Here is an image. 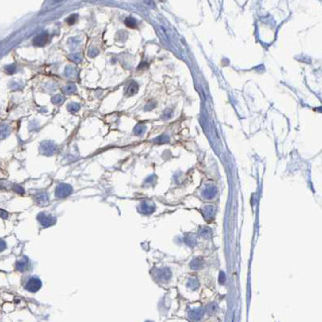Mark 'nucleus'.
Wrapping results in <instances>:
<instances>
[{
  "label": "nucleus",
  "mask_w": 322,
  "mask_h": 322,
  "mask_svg": "<svg viewBox=\"0 0 322 322\" xmlns=\"http://www.w3.org/2000/svg\"><path fill=\"white\" fill-rule=\"evenodd\" d=\"M71 191H72V188L71 186L63 183V184H59L57 187L56 195H57V197H59V198H64V197H67V195H70Z\"/></svg>",
  "instance_id": "f257e3e1"
},
{
  "label": "nucleus",
  "mask_w": 322,
  "mask_h": 322,
  "mask_svg": "<svg viewBox=\"0 0 322 322\" xmlns=\"http://www.w3.org/2000/svg\"><path fill=\"white\" fill-rule=\"evenodd\" d=\"M49 40H50V36L47 33H44V34H41V35L34 38L33 44L35 46H40V47L45 46L47 43L49 42Z\"/></svg>",
  "instance_id": "f03ea898"
},
{
  "label": "nucleus",
  "mask_w": 322,
  "mask_h": 322,
  "mask_svg": "<svg viewBox=\"0 0 322 322\" xmlns=\"http://www.w3.org/2000/svg\"><path fill=\"white\" fill-rule=\"evenodd\" d=\"M41 151L45 155H52L55 152V145L53 142H44L41 146Z\"/></svg>",
  "instance_id": "7ed1b4c3"
},
{
  "label": "nucleus",
  "mask_w": 322,
  "mask_h": 322,
  "mask_svg": "<svg viewBox=\"0 0 322 322\" xmlns=\"http://www.w3.org/2000/svg\"><path fill=\"white\" fill-rule=\"evenodd\" d=\"M41 286V282L38 280V278H31L29 281V282L26 286V289L30 291H36L40 289Z\"/></svg>",
  "instance_id": "20e7f679"
},
{
  "label": "nucleus",
  "mask_w": 322,
  "mask_h": 322,
  "mask_svg": "<svg viewBox=\"0 0 322 322\" xmlns=\"http://www.w3.org/2000/svg\"><path fill=\"white\" fill-rule=\"evenodd\" d=\"M38 218H39V220H40V222L44 226H50V225H52L55 222L53 217H49V216L45 215V214H40Z\"/></svg>",
  "instance_id": "39448f33"
},
{
  "label": "nucleus",
  "mask_w": 322,
  "mask_h": 322,
  "mask_svg": "<svg viewBox=\"0 0 322 322\" xmlns=\"http://www.w3.org/2000/svg\"><path fill=\"white\" fill-rule=\"evenodd\" d=\"M63 91L66 92V93H70V94L75 92V91H76V86H75V83H68V84H67L66 86L63 87Z\"/></svg>",
  "instance_id": "423d86ee"
},
{
  "label": "nucleus",
  "mask_w": 322,
  "mask_h": 322,
  "mask_svg": "<svg viewBox=\"0 0 322 322\" xmlns=\"http://www.w3.org/2000/svg\"><path fill=\"white\" fill-rule=\"evenodd\" d=\"M137 90H138V85H137L135 82H132V83H130L129 87L127 88V92H129L128 93L129 95H133V94H135L137 92Z\"/></svg>",
  "instance_id": "0eeeda50"
},
{
  "label": "nucleus",
  "mask_w": 322,
  "mask_h": 322,
  "mask_svg": "<svg viewBox=\"0 0 322 322\" xmlns=\"http://www.w3.org/2000/svg\"><path fill=\"white\" fill-rule=\"evenodd\" d=\"M36 200L39 204H46L48 202V197H47L46 194H39L36 197Z\"/></svg>",
  "instance_id": "6e6552de"
},
{
  "label": "nucleus",
  "mask_w": 322,
  "mask_h": 322,
  "mask_svg": "<svg viewBox=\"0 0 322 322\" xmlns=\"http://www.w3.org/2000/svg\"><path fill=\"white\" fill-rule=\"evenodd\" d=\"M67 109L70 112L75 113V112H76V111L79 110V105L76 104V103H71V104L67 105Z\"/></svg>",
  "instance_id": "1a4fd4ad"
},
{
  "label": "nucleus",
  "mask_w": 322,
  "mask_h": 322,
  "mask_svg": "<svg viewBox=\"0 0 322 322\" xmlns=\"http://www.w3.org/2000/svg\"><path fill=\"white\" fill-rule=\"evenodd\" d=\"M76 20H77V15L76 14H71V16H68L67 18L66 19L67 23L68 25H74L76 22Z\"/></svg>",
  "instance_id": "9d476101"
},
{
  "label": "nucleus",
  "mask_w": 322,
  "mask_h": 322,
  "mask_svg": "<svg viewBox=\"0 0 322 322\" xmlns=\"http://www.w3.org/2000/svg\"><path fill=\"white\" fill-rule=\"evenodd\" d=\"M66 75L68 77H74L76 75V71L72 67H67L66 70Z\"/></svg>",
  "instance_id": "9b49d317"
},
{
  "label": "nucleus",
  "mask_w": 322,
  "mask_h": 322,
  "mask_svg": "<svg viewBox=\"0 0 322 322\" xmlns=\"http://www.w3.org/2000/svg\"><path fill=\"white\" fill-rule=\"evenodd\" d=\"M8 134V126L0 125V138H4Z\"/></svg>",
  "instance_id": "f8f14e48"
},
{
  "label": "nucleus",
  "mask_w": 322,
  "mask_h": 322,
  "mask_svg": "<svg viewBox=\"0 0 322 322\" xmlns=\"http://www.w3.org/2000/svg\"><path fill=\"white\" fill-rule=\"evenodd\" d=\"M63 96L61 95V94H57V95H55L52 98V102H53L54 104H59L61 102H63Z\"/></svg>",
  "instance_id": "ddd939ff"
},
{
  "label": "nucleus",
  "mask_w": 322,
  "mask_h": 322,
  "mask_svg": "<svg viewBox=\"0 0 322 322\" xmlns=\"http://www.w3.org/2000/svg\"><path fill=\"white\" fill-rule=\"evenodd\" d=\"M68 58L75 63H79L81 61V57H80L79 54H71V55L68 56Z\"/></svg>",
  "instance_id": "4468645a"
},
{
  "label": "nucleus",
  "mask_w": 322,
  "mask_h": 322,
  "mask_svg": "<svg viewBox=\"0 0 322 322\" xmlns=\"http://www.w3.org/2000/svg\"><path fill=\"white\" fill-rule=\"evenodd\" d=\"M5 71L7 72V74H9V75H13V74H14V72L16 71V67H15L14 64H11V66H7V67H5Z\"/></svg>",
  "instance_id": "2eb2a0df"
},
{
  "label": "nucleus",
  "mask_w": 322,
  "mask_h": 322,
  "mask_svg": "<svg viewBox=\"0 0 322 322\" xmlns=\"http://www.w3.org/2000/svg\"><path fill=\"white\" fill-rule=\"evenodd\" d=\"M125 24L128 26V27H135L136 26V21L133 18H127L125 21Z\"/></svg>",
  "instance_id": "dca6fc26"
},
{
  "label": "nucleus",
  "mask_w": 322,
  "mask_h": 322,
  "mask_svg": "<svg viewBox=\"0 0 322 322\" xmlns=\"http://www.w3.org/2000/svg\"><path fill=\"white\" fill-rule=\"evenodd\" d=\"M14 190H15L16 192L20 193V194H23V193H24V190H23V188L21 187V186H14Z\"/></svg>",
  "instance_id": "f3484780"
},
{
  "label": "nucleus",
  "mask_w": 322,
  "mask_h": 322,
  "mask_svg": "<svg viewBox=\"0 0 322 322\" xmlns=\"http://www.w3.org/2000/svg\"><path fill=\"white\" fill-rule=\"evenodd\" d=\"M7 216H8L7 212L4 211V210H2V209H0V217H2V218H7Z\"/></svg>",
  "instance_id": "a211bd4d"
},
{
  "label": "nucleus",
  "mask_w": 322,
  "mask_h": 322,
  "mask_svg": "<svg viewBox=\"0 0 322 322\" xmlns=\"http://www.w3.org/2000/svg\"><path fill=\"white\" fill-rule=\"evenodd\" d=\"M4 248H5V244H4L2 240H0V251H2Z\"/></svg>",
  "instance_id": "6ab92c4d"
}]
</instances>
